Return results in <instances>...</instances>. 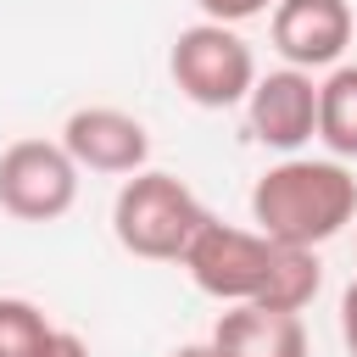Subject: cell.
<instances>
[{"instance_id":"5","label":"cell","mask_w":357,"mask_h":357,"mask_svg":"<svg viewBox=\"0 0 357 357\" xmlns=\"http://www.w3.org/2000/svg\"><path fill=\"white\" fill-rule=\"evenodd\" d=\"M78 201V162L61 139H11L0 151V212L17 223H56Z\"/></svg>"},{"instance_id":"4","label":"cell","mask_w":357,"mask_h":357,"mask_svg":"<svg viewBox=\"0 0 357 357\" xmlns=\"http://www.w3.org/2000/svg\"><path fill=\"white\" fill-rule=\"evenodd\" d=\"M268 257H273V240L257 234V229H240V223H223V218H201V229L190 234L178 268L190 273V284L212 301H251L262 290V273H268Z\"/></svg>"},{"instance_id":"7","label":"cell","mask_w":357,"mask_h":357,"mask_svg":"<svg viewBox=\"0 0 357 357\" xmlns=\"http://www.w3.org/2000/svg\"><path fill=\"white\" fill-rule=\"evenodd\" d=\"M61 151L78 162V173H139L151 162V134L123 106H78L61 123Z\"/></svg>"},{"instance_id":"14","label":"cell","mask_w":357,"mask_h":357,"mask_svg":"<svg viewBox=\"0 0 357 357\" xmlns=\"http://www.w3.org/2000/svg\"><path fill=\"white\" fill-rule=\"evenodd\" d=\"M340 340H346V351L357 357V279L340 290Z\"/></svg>"},{"instance_id":"10","label":"cell","mask_w":357,"mask_h":357,"mask_svg":"<svg viewBox=\"0 0 357 357\" xmlns=\"http://www.w3.org/2000/svg\"><path fill=\"white\" fill-rule=\"evenodd\" d=\"M318 290H324L318 251H307V245H273L268 273H262V290L251 301L268 307V312H301V307H312Z\"/></svg>"},{"instance_id":"6","label":"cell","mask_w":357,"mask_h":357,"mask_svg":"<svg viewBox=\"0 0 357 357\" xmlns=\"http://www.w3.org/2000/svg\"><path fill=\"white\" fill-rule=\"evenodd\" d=\"M240 106H245L251 139L279 151V156H296L307 139H318V84L301 67L257 73V84H251V95Z\"/></svg>"},{"instance_id":"15","label":"cell","mask_w":357,"mask_h":357,"mask_svg":"<svg viewBox=\"0 0 357 357\" xmlns=\"http://www.w3.org/2000/svg\"><path fill=\"white\" fill-rule=\"evenodd\" d=\"M45 357H89V346H84V335L56 329V335H50V346H45Z\"/></svg>"},{"instance_id":"1","label":"cell","mask_w":357,"mask_h":357,"mask_svg":"<svg viewBox=\"0 0 357 357\" xmlns=\"http://www.w3.org/2000/svg\"><path fill=\"white\" fill-rule=\"evenodd\" d=\"M357 218V178L340 156H284L251 184V223L273 245L318 251Z\"/></svg>"},{"instance_id":"13","label":"cell","mask_w":357,"mask_h":357,"mask_svg":"<svg viewBox=\"0 0 357 357\" xmlns=\"http://www.w3.org/2000/svg\"><path fill=\"white\" fill-rule=\"evenodd\" d=\"M195 6H201L206 22H229V28H240V22H251V17H268L279 0H195Z\"/></svg>"},{"instance_id":"16","label":"cell","mask_w":357,"mask_h":357,"mask_svg":"<svg viewBox=\"0 0 357 357\" xmlns=\"http://www.w3.org/2000/svg\"><path fill=\"white\" fill-rule=\"evenodd\" d=\"M167 357H218V351H212V340H190V346H178V351H167Z\"/></svg>"},{"instance_id":"3","label":"cell","mask_w":357,"mask_h":357,"mask_svg":"<svg viewBox=\"0 0 357 357\" xmlns=\"http://www.w3.org/2000/svg\"><path fill=\"white\" fill-rule=\"evenodd\" d=\"M167 73H173L184 100H195L206 112H223V106H240L251 95L257 56L229 22H206L201 17V22L178 28V39L167 50Z\"/></svg>"},{"instance_id":"12","label":"cell","mask_w":357,"mask_h":357,"mask_svg":"<svg viewBox=\"0 0 357 357\" xmlns=\"http://www.w3.org/2000/svg\"><path fill=\"white\" fill-rule=\"evenodd\" d=\"M56 324L28 296H0V357H45Z\"/></svg>"},{"instance_id":"2","label":"cell","mask_w":357,"mask_h":357,"mask_svg":"<svg viewBox=\"0 0 357 357\" xmlns=\"http://www.w3.org/2000/svg\"><path fill=\"white\" fill-rule=\"evenodd\" d=\"M206 206L201 195L178 178V173H162V167H139L123 178L117 201H112V234L128 257H145V262H178L190 234L201 229Z\"/></svg>"},{"instance_id":"9","label":"cell","mask_w":357,"mask_h":357,"mask_svg":"<svg viewBox=\"0 0 357 357\" xmlns=\"http://www.w3.org/2000/svg\"><path fill=\"white\" fill-rule=\"evenodd\" d=\"M218 357H307L301 312H268L257 301H234L212 329Z\"/></svg>"},{"instance_id":"11","label":"cell","mask_w":357,"mask_h":357,"mask_svg":"<svg viewBox=\"0 0 357 357\" xmlns=\"http://www.w3.org/2000/svg\"><path fill=\"white\" fill-rule=\"evenodd\" d=\"M318 139L329 156H357V61H335L318 84Z\"/></svg>"},{"instance_id":"8","label":"cell","mask_w":357,"mask_h":357,"mask_svg":"<svg viewBox=\"0 0 357 357\" xmlns=\"http://www.w3.org/2000/svg\"><path fill=\"white\" fill-rule=\"evenodd\" d=\"M351 6L346 0H279L268 11V33H273V50L284 56V67H301V73H318V67H335L351 45Z\"/></svg>"}]
</instances>
